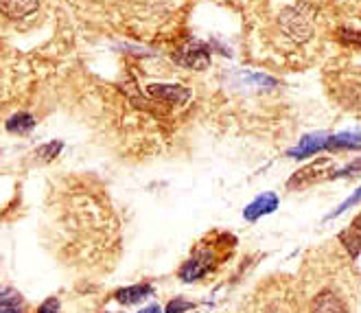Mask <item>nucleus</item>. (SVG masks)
<instances>
[{"label": "nucleus", "instance_id": "1", "mask_svg": "<svg viewBox=\"0 0 361 313\" xmlns=\"http://www.w3.org/2000/svg\"><path fill=\"white\" fill-rule=\"evenodd\" d=\"M315 13L317 9L305 0L295 3L287 9L281 11L279 25L281 29L295 42H307L313 35V25H315Z\"/></svg>", "mask_w": 361, "mask_h": 313}, {"label": "nucleus", "instance_id": "2", "mask_svg": "<svg viewBox=\"0 0 361 313\" xmlns=\"http://www.w3.org/2000/svg\"><path fill=\"white\" fill-rule=\"evenodd\" d=\"M333 173H335V171H333L331 160H329V158H322V160H315V162L302 166L300 171H295V173L289 178L287 186H289L291 191L309 189V186H313V184H317V182H322V180H326V178H333Z\"/></svg>", "mask_w": 361, "mask_h": 313}, {"label": "nucleus", "instance_id": "3", "mask_svg": "<svg viewBox=\"0 0 361 313\" xmlns=\"http://www.w3.org/2000/svg\"><path fill=\"white\" fill-rule=\"evenodd\" d=\"M176 64L190 68V70H204L210 64V49L200 39H188L184 47L173 53Z\"/></svg>", "mask_w": 361, "mask_h": 313}, {"label": "nucleus", "instance_id": "4", "mask_svg": "<svg viewBox=\"0 0 361 313\" xmlns=\"http://www.w3.org/2000/svg\"><path fill=\"white\" fill-rule=\"evenodd\" d=\"M212 261H215V252H212L210 247H200L197 252L180 267V278L184 283H193V281L204 278L210 272Z\"/></svg>", "mask_w": 361, "mask_h": 313}, {"label": "nucleus", "instance_id": "5", "mask_svg": "<svg viewBox=\"0 0 361 313\" xmlns=\"http://www.w3.org/2000/svg\"><path fill=\"white\" fill-rule=\"evenodd\" d=\"M149 94L162 103H169V106H180V103H186L190 99V90L178 86V83H152Z\"/></svg>", "mask_w": 361, "mask_h": 313}, {"label": "nucleus", "instance_id": "6", "mask_svg": "<svg viewBox=\"0 0 361 313\" xmlns=\"http://www.w3.org/2000/svg\"><path fill=\"white\" fill-rule=\"evenodd\" d=\"M329 138L326 134L322 132H317V134H311V136H305L300 142H298V147H293L287 156L289 158H309V156H315V154H320L322 149L329 147Z\"/></svg>", "mask_w": 361, "mask_h": 313}, {"label": "nucleus", "instance_id": "7", "mask_svg": "<svg viewBox=\"0 0 361 313\" xmlns=\"http://www.w3.org/2000/svg\"><path fill=\"white\" fill-rule=\"evenodd\" d=\"M276 208H279V197H276V193H263L259 195L254 202H250L245 206V211H243V217L247 221H257L269 213H274Z\"/></svg>", "mask_w": 361, "mask_h": 313}, {"label": "nucleus", "instance_id": "8", "mask_svg": "<svg viewBox=\"0 0 361 313\" xmlns=\"http://www.w3.org/2000/svg\"><path fill=\"white\" fill-rule=\"evenodd\" d=\"M311 313H348V309L335 291L326 289V291H320V294L313 298Z\"/></svg>", "mask_w": 361, "mask_h": 313}, {"label": "nucleus", "instance_id": "9", "mask_svg": "<svg viewBox=\"0 0 361 313\" xmlns=\"http://www.w3.org/2000/svg\"><path fill=\"white\" fill-rule=\"evenodd\" d=\"M154 296V285L152 283H140V285H132V287H125V289H118L114 298L121 302V305H138L147 298Z\"/></svg>", "mask_w": 361, "mask_h": 313}, {"label": "nucleus", "instance_id": "10", "mask_svg": "<svg viewBox=\"0 0 361 313\" xmlns=\"http://www.w3.org/2000/svg\"><path fill=\"white\" fill-rule=\"evenodd\" d=\"M39 5V0H0V9H3L5 16L20 20L31 16Z\"/></svg>", "mask_w": 361, "mask_h": 313}, {"label": "nucleus", "instance_id": "11", "mask_svg": "<svg viewBox=\"0 0 361 313\" xmlns=\"http://www.w3.org/2000/svg\"><path fill=\"white\" fill-rule=\"evenodd\" d=\"M0 313H27V305L18 291L5 287L0 294Z\"/></svg>", "mask_w": 361, "mask_h": 313}, {"label": "nucleus", "instance_id": "12", "mask_svg": "<svg viewBox=\"0 0 361 313\" xmlns=\"http://www.w3.org/2000/svg\"><path fill=\"white\" fill-rule=\"evenodd\" d=\"M326 149H361V132H346V134H337L329 138V147Z\"/></svg>", "mask_w": 361, "mask_h": 313}, {"label": "nucleus", "instance_id": "13", "mask_svg": "<svg viewBox=\"0 0 361 313\" xmlns=\"http://www.w3.org/2000/svg\"><path fill=\"white\" fill-rule=\"evenodd\" d=\"M339 241H342V245L346 247V252L353 259H357L361 254V228L359 226H350L348 231H344L339 235Z\"/></svg>", "mask_w": 361, "mask_h": 313}, {"label": "nucleus", "instance_id": "14", "mask_svg": "<svg viewBox=\"0 0 361 313\" xmlns=\"http://www.w3.org/2000/svg\"><path fill=\"white\" fill-rule=\"evenodd\" d=\"M35 118L31 116V114H27V112H18V114H13L9 121H7V130L11 132V134H27V132H31L33 128H35Z\"/></svg>", "mask_w": 361, "mask_h": 313}, {"label": "nucleus", "instance_id": "15", "mask_svg": "<svg viewBox=\"0 0 361 313\" xmlns=\"http://www.w3.org/2000/svg\"><path fill=\"white\" fill-rule=\"evenodd\" d=\"M63 149V142L55 140V142H47V145H42V147L35 149V158L42 160V162H51L53 158L59 156V152Z\"/></svg>", "mask_w": 361, "mask_h": 313}, {"label": "nucleus", "instance_id": "16", "mask_svg": "<svg viewBox=\"0 0 361 313\" xmlns=\"http://www.w3.org/2000/svg\"><path fill=\"white\" fill-rule=\"evenodd\" d=\"M359 200H361V186H359V189H357V191H355V193H353V195H350V197H348L346 202H342V204H339V206L335 208L333 213H329V215H326V221H329V219H335V217H339V215H342V213H346L348 208H350V206H355V204H357Z\"/></svg>", "mask_w": 361, "mask_h": 313}, {"label": "nucleus", "instance_id": "17", "mask_svg": "<svg viewBox=\"0 0 361 313\" xmlns=\"http://www.w3.org/2000/svg\"><path fill=\"white\" fill-rule=\"evenodd\" d=\"M337 37L344 42L346 47H357L361 49V31H353V29H339Z\"/></svg>", "mask_w": 361, "mask_h": 313}, {"label": "nucleus", "instance_id": "18", "mask_svg": "<svg viewBox=\"0 0 361 313\" xmlns=\"http://www.w3.org/2000/svg\"><path fill=\"white\" fill-rule=\"evenodd\" d=\"M195 305L190 302V300H184V298H173L171 302L166 305V313H186L188 309H193Z\"/></svg>", "mask_w": 361, "mask_h": 313}, {"label": "nucleus", "instance_id": "19", "mask_svg": "<svg viewBox=\"0 0 361 313\" xmlns=\"http://www.w3.org/2000/svg\"><path fill=\"white\" fill-rule=\"evenodd\" d=\"M357 173H361V158H357L355 162H350L348 166H344L342 171H335V173H333V178H342V176H357Z\"/></svg>", "mask_w": 361, "mask_h": 313}, {"label": "nucleus", "instance_id": "20", "mask_svg": "<svg viewBox=\"0 0 361 313\" xmlns=\"http://www.w3.org/2000/svg\"><path fill=\"white\" fill-rule=\"evenodd\" d=\"M37 313H59V302L57 298H47L37 307Z\"/></svg>", "mask_w": 361, "mask_h": 313}, {"label": "nucleus", "instance_id": "21", "mask_svg": "<svg viewBox=\"0 0 361 313\" xmlns=\"http://www.w3.org/2000/svg\"><path fill=\"white\" fill-rule=\"evenodd\" d=\"M138 313H162V309H160V305H149V307L140 309Z\"/></svg>", "mask_w": 361, "mask_h": 313}]
</instances>
